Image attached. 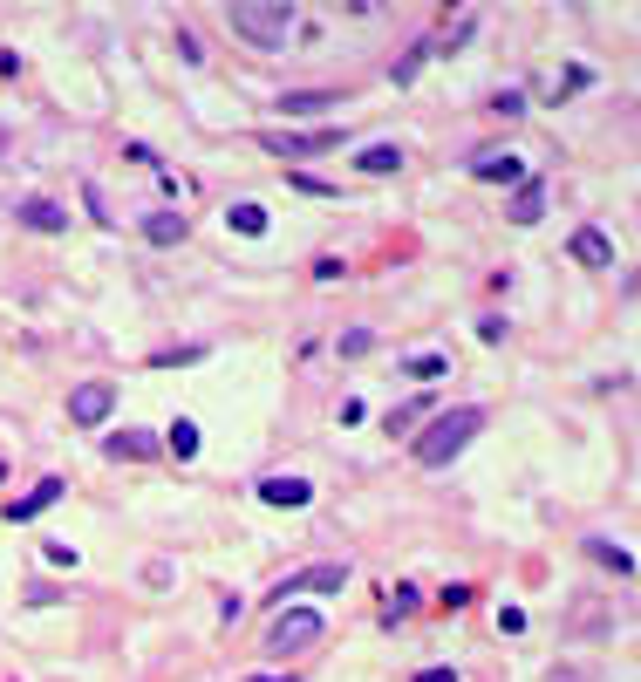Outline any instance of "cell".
Instances as JSON below:
<instances>
[{
	"label": "cell",
	"mask_w": 641,
	"mask_h": 682,
	"mask_svg": "<svg viewBox=\"0 0 641 682\" xmlns=\"http://www.w3.org/2000/svg\"><path fill=\"white\" fill-rule=\"evenodd\" d=\"M348 587V567L341 560H328V567H307V573H287L280 587H273V607H287L294 594H341Z\"/></svg>",
	"instance_id": "obj_3"
},
{
	"label": "cell",
	"mask_w": 641,
	"mask_h": 682,
	"mask_svg": "<svg viewBox=\"0 0 641 682\" xmlns=\"http://www.w3.org/2000/svg\"><path fill=\"white\" fill-rule=\"evenodd\" d=\"M587 553H594L601 567H614V573H635V560H628L621 546H607V539H587Z\"/></svg>",
	"instance_id": "obj_19"
},
{
	"label": "cell",
	"mask_w": 641,
	"mask_h": 682,
	"mask_svg": "<svg viewBox=\"0 0 641 682\" xmlns=\"http://www.w3.org/2000/svg\"><path fill=\"white\" fill-rule=\"evenodd\" d=\"M416 682H457V676H451V669H423Z\"/></svg>",
	"instance_id": "obj_24"
},
{
	"label": "cell",
	"mask_w": 641,
	"mask_h": 682,
	"mask_svg": "<svg viewBox=\"0 0 641 682\" xmlns=\"http://www.w3.org/2000/svg\"><path fill=\"white\" fill-rule=\"evenodd\" d=\"M396 614H416V587H396V594H389V621H396Z\"/></svg>",
	"instance_id": "obj_23"
},
{
	"label": "cell",
	"mask_w": 641,
	"mask_h": 682,
	"mask_svg": "<svg viewBox=\"0 0 641 682\" xmlns=\"http://www.w3.org/2000/svg\"><path fill=\"white\" fill-rule=\"evenodd\" d=\"M573 260L580 266H614V239H607L601 226H580L573 232Z\"/></svg>",
	"instance_id": "obj_11"
},
{
	"label": "cell",
	"mask_w": 641,
	"mask_h": 682,
	"mask_svg": "<svg viewBox=\"0 0 641 682\" xmlns=\"http://www.w3.org/2000/svg\"><path fill=\"white\" fill-rule=\"evenodd\" d=\"M41 560H48V567H76L82 553L69 546V539H48V546H41Z\"/></svg>",
	"instance_id": "obj_21"
},
{
	"label": "cell",
	"mask_w": 641,
	"mask_h": 682,
	"mask_svg": "<svg viewBox=\"0 0 641 682\" xmlns=\"http://www.w3.org/2000/svg\"><path fill=\"white\" fill-rule=\"evenodd\" d=\"M226 21H232V35L260 41V48H273V41L294 35V7H287V0H232Z\"/></svg>",
	"instance_id": "obj_2"
},
{
	"label": "cell",
	"mask_w": 641,
	"mask_h": 682,
	"mask_svg": "<svg viewBox=\"0 0 641 682\" xmlns=\"http://www.w3.org/2000/svg\"><path fill=\"white\" fill-rule=\"evenodd\" d=\"M260 498H266V505H280V512H301L307 498H314V485H307V478H266Z\"/></svg>",
	"instance_id": "obj_12"
},
{
	"label": "cell",
	"mask_w": 641,
	"mask_h": 682,
	"mask_svg": "<svg viewBox=\"0 0 641 682\" xmlns=\"http://www.w3.org/2000/svg\"><path fill=\"white\" fill-rule=\"evenodd\" d=\"M423 410H430V396H416V403H403V410H389V437H396V430H410Z\"/></svg>",
	"instance_id": "obj_20"
},
{
	"label": "cell",
	"mask_w": 641,
	"mask_h": 682,
	"mask_svg": "<svg viewBox=\"0 0 641 682\" xmlns=\"http://www.w3.org/2000/svg\"><path fill=\"white\" fill-rule=\"evenodd\" d=\"M110 410H116L110 382H82L76 396H69V423H82V430H89V423H110Z\"/></svg>",
	"instance_id": "obj_6"
},
{
	"label": "cell",
	"mask_w": 641,
	"mask_h": 682,
	"mask_svg": "<svg viewBox=\"0 0 641 682\" xmlns=\"http://www.w3.org/2000/svg\"><path fill=\"white\" fill-rule=\"evenodd\" d=\"M144 239H151V246H178V239H185V212H151V219H144Z\"/></svg>",
	"instance_id": "obj_14"
},
{
	"label": "cell",
	"mask_w": 641,
	"mask_h": 682,
	"mask_svg": "<svg viewBox=\"0 0 641 682\" xmlns=\"http://www.w3.org/2000/svg\"><path fill=\"white\" fill-rule=\"evenodd\" d=\"M253 682H294V676H253Z\"/></svg>",
	"instance_id": "obj_25"
},
{
	"label": "cell",
	"mask_w": 641,
	"mask_h": 682,
	"mask_svg": "<svg viewBox=\"0 0 641 682\" xmlns=\"http://www.w3.org/2000/svg\"><path fill=\"white\" fill-rule=\"evenodd\" d=\"M478 430H485V410H471V403H464V410H444V417H430V423H423V437H416V464H430V471L451 464Z\"/></svg>",
	"instance_id": "obj_1"
},
{
	"label": "cell",
	"mask_w": 641,
	"mask_h": 682,
	"mask_svg": "<svg viewBox=\"0 0 641 682\" xmlns=\"http://www.w3.org/2000/svg\"><path fill=\"white\" fill-rule=\"evenodd\" d=\"M0 478H7V464H0Z\"/></svg>",
	"instance_id": "obj_27"
},
{
	"label": "cell",
	"mask_w": 641,
	"mask_h": 682,
	"mask_svg": "<svg viewBox=\"0 0 641 682\" xmlns=\"http://www.w3.org/2000/svg\"><path fill=\"white\" fill-rule=\"evenodd\" d=\"M55 498H62V478H41L28 498H7V526H21V519H41Z\"/></svg>",
	"instance_id": "obj_9"
},
{
	"label": "cell",
	"mask_w": 641,
	"mask_h": 682,
	"mask_svg": "<svg viewBox=\"0 0 641 682\" xmlns=\"http://www.w3.org/2000/svg\"><path fill=\"white\" fill-rule=\"evenodd\" d=\"M410 376L416 382H437V376H444V355H410Z\"/></svg>",
	"instance_id": "obj_22"
},
{
	"label": "cell",
	"mask_w": 641,
	"mask_h": 682,
	"mask_svg": "<svg viewBox=\"0 0 641 682\" xmlns=\"http://www.w3.org/2000/svg\"><path fill=\"white\" fill-rule=\"evenodd\" d=\"M260 144L273 157H321L341 144V130H260Z\"/></svg>",
	"instance_id": "obj_4"
},
{
	"label": "cell",
	"mask_w": 641,
	"mask_h": 682,
	"mask_svg": "<svg viewBox=\"0 0 641 682\" xmlns=\"http://www.w3.org/2000/svg\"><path fill=\"white\" fill-rule=\"evenodd\" d=\"M157 437L151 430H110V457H151Z\"/></svg>",
	"instance_id": "obj_16"
},
{
	"label": "cell",
	"mask_w": 641,
	"mask_h": 682,
	"mask_svg": "<svg viewBox=\"0 0 641 682\" xmlns=\"http://www.w3.org/2000/svg\"><path fill=\"white\" fill-rule=\"evenodd\" d=\"M14 219H21L28 232H62V226H69V212H62L55 198H21V205H14Z\"/></svg>",
	"instance_id": "obj_8"
},
{
	"label": "cell",
	"mask_w": 641,
	"mask_h": 682,
	"mask_svg": "<svg viewBox=\"0 0 641 682\" xmlns=\"http://www.w3.org/2000/svg\"><path fill=\"white\" fill-rule=\"evenodd\" d=\"M628 287H635V294H641V280H628Z\"/></svg>",
	"instance_id": "obj_26"
},
{
	"label": "cell",
	"mask_w": 641,
	"mask_h": 682,
	"mask_svg": "<svg viewBox=\"0 0 641 682\" xmlns=\"http://www.w3.org/2000/svg\"><path fill=\"white\" fill-rule=\"evenodd\" d=\"M164 444H171V451H178V464H191V457H198V423H171V437H164Z\"/></svg>",
	"instance_id": "obj_18"
},
{
	"label": "cell",
	"mask_w": 641,
	"mask_h": 682,
	"mask_svg": "<svg viewBox=\"0 0 641 682\" xmlns=\"http://www.w3.org/2000/svg\"><path fill=\"white\" fill-rule=\"evenodd\" d=\"M471 178H485V185H526V164L512 151H485L478 164H471Z\"/></svg>",
	"instance_id": "obj_7"
},
{
	"label": "cell",
	"mask_w": 641,
	"mask_h": 682,
	"mask_svg": "<svg viewBox=\"0 0 641 682\" xmlns=\"http://www.w3.org/2000/svg\"><path fill=\"white\" fill-rule=\"evenodd\" d=\"M505 219H512V226H539V219H546V185H539V178H526V185L512 191Z\"/></svg>",
	"instance_id": "obj_10"
},
{
	"label": "cell",
	"mask_w": 641,
	"mask_h": 682,
	"mask_svg": "<svg viewBox=\"0 0 641 682\" xmlns=\"http://www.w3.org/2000/svg\"><path fill=\"white\" fill-rule=\"evenodd\" d=\"M314 635H321V614H314V607H294V614H280V621L266 628V648H273V655H294V648H307Z\"/></svg>",
	"instance_id": "obj_5"
},
{
	"label": "cell",
	"mask_w": 641,
	"mask_h": 682,
	"mask_svg": "<svg viewBox=\"0 0 641 682\" xmlns=\"http://www.w3.org/2000/svg\"><path fill=\"white\" fill-rule=\"evenodd\" d=\"M355 171H369V178H396V171H403V151H396V144H369V151L355 157Z\"/></svg>",
	"instance_id": "obj_13"
},
{
	"label": "cell",
	"mask_w": 641,
	"mask_h": 682,
	"mask_svg": "<svg viewBox=\"0 0 641 682\" xmlns=\"http://www.w3.org/2000/svg\"><path fill=\"white\" fill-rule=\"evenodd\" d=\"M341 96L335 89H307V96H287V103H280V116H307V110H335Z\"/></svg>",
	"instance_id": "obj_17"
},
{
	"label": "cell",
	"mask_w": 641,
	"mask_h": 682,
	"mask_svg": "<svg viewBox=\"0 0 641 682\" xmlns=\"http://www.w3.org/2000/svg\"><path fill=\"white\" fill-rule=\"evenodd\" d=\"M226 226L239 232V239H260V232H266V205H253V198H246V205H232Z\"/></svg>",
	"instance_id": "obj_15"
}]
</instances>
